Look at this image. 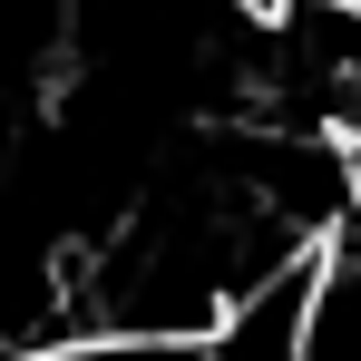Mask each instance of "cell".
Wrapping results in <instances>:
<instances>
[{
    "instance_id": "1",
    "label": "cell",
    "mask_w": 361,
    "mask_h": 361,
    "mask_svg": "<svg viewBox=\"0 0 361 361\" xmlns=\"http://www.w3.org/2000/svg\"><path fill=\"white\" fill-rule=\"evenodd\" d=\"M302 361H361V244H322V283H312Z\"/></svg>"
}]
</instances>
